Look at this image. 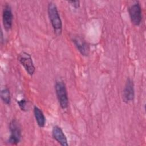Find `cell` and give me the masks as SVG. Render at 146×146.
Listing matches in <instances>:
<instances>
[{
	"label": "cell",
	"instance_id": "13",
	"mask_svg": "<svg viewBox=\"0 0 146 146\" xmlns=\"http://www.w3.org/2000/svg\"><path fill=\"white\" fill-rule=\"evenodd\" d=\"M68 3H71V5L74 7H75V9H77L80 6V2L79 1H68Z\"/></svg>",
	"mask_w": 146,
	"mask_h": 146
},
{
	"label": "cell",
	"instance_id": "2",
	"mask_svg": "<svg viewBox=\"0 0 146 146\" xmlns=\"http://www.w3.org/2000/svg\"><path fill=\"white\" fill-rule=\"evenodd\" d=\"M55 89L60 106L63 109L67 108L68 105V98L64 83L60 80H57L55 83Z\"/></svg>",
	"mask_w": 146,
	"mask_h": 146
},
{
	"label": "cell",
	"instance_id": "9",
	"mask_svg": "<svg viewBox=\"0 0 146 146\" xmlns=\"http://www.w3.org/2000/svg\"><path fill=\"white\" fill-rule=\"evenodd\" d=\"M72 42L75 44L78 51L83 56H88L90 52V47L88 44L79 36H75L72 39Z\"/></svg>",
	"mask_w": 146,
	"mask_h": 146
},
{
	"label": "cell",
	"instance_id": "3",
	"mask_svg": "<svg viewBox=\"0 0 146 146\" xmlns=\"http://www.w3.org/2000/svg\"><path fill=\"white\" fill-rule=\"evenodd\" d=\"M9 129L10 132V136L7 142L13 145H17L21 139V128L19 123L16 120H13L9 124Z\"/></svg>",
	"mask_w": 146,
	"mask_h": 146
},
{
	"label": "cell",
	"instance_id": "6",
	"mask_svg": "<svg viewBox=\"0 0 146 146\" xmlns=\"http://www.w3.org/2000/svg\"><path fill=\"white\" fill-rule=\"evenodd\" d=\"M135 98L134 84L131 79H127L123 92V100L128 103L133 100Z\"/></svg>",
	"mask_w": 146,
	"mask_h": 146
},
{
	"label": "cell",
	"instance_id": "7",
	"mask_svg": "<svg viewBox=\"0 0 146 146\" xmlns=\"http://www.w3.org/2000/svg\"><path fill=\"white\" fill-rule=\"evenodd\" d=\"M13 15L10 5H6L2 11V22L4 29L6 31L10 30L12 27Z\"/></svg>",
	"mask_w": 146,
	"mask_h": 146
},
{
	"label": "cell",
	"instance_id": "4",
	"mask_svg": "<svg viewBox=\"0 0 146 146\" xmlns=\"http://www.w3.org/2000/svg\"><path fill=\"white\" fill-rule=\"evenodd\" d=\"M18 60L28 74L33 75L35 72V68L31 56L27 52L23 51L18 55Z\"/></svg>",
	"mask_w": 146,
	"mask_h": 146
},
{
	"label": "cell",
	"instance_id": "8",
	"mask_svg": "<svg viewBox=\"0 0 146 146\" xmlns=\"http://www.w3.org/2000/svg\"><path fill=\"white\" fill-rule=\"evenodd\" d=\"M52 135L53 138L61 145L68 146L67 139L62 128L57 125L54 126L52 129Z\"/></svg>",
	"mask_w": 146,
	"mask_h": 146
},
{
	"label": "cell",
	"instance_id": "11",
	"mask_svg": "<svg viewBox=\"0 0 146 146\" xmlns=\"http://www.w3.org/2000/svg\"><path fill=\"white\" fill-rule=\"evenodd\" d=\"M1 98L2 102L7 104L9 105L10 104L11 102V97H10V90L7 87H5L1 90Z\"/></svg>",
	"mask_w": 146,
	"mask_h": 146
},
{
	"label": "cell",
	"instance_id": "12",
	"mask_svg": "<svg viewBox=\"0 0 146 146\" xmlns=\"http://www.w3.org/2000/svg\"><path fill=\"white\" fill-rule=\"evenodd\" d=\"M17 103L22 111L26 112L28 111V102L26 99L23 98L21 100L17 101Z\"/></svg>",
	"mask_w": 146,
	"mask_h": 146
},
{
	"label": "cell",
	"instance_id": "1",
	"mask_svg": "<svg viewBox=\"0 0 146 146\" xmlns=\"http://www.w3.org/2000/svg\"><path fill=\"white\" fill-rule=\"evenodd\" d=\"M47 12L51 25L54 30V33L59 35L62 31V22L60 19L58 8L53 2H50L48 5Z\"/></svg>",
	"mask_w": 146,
	"mask_h": 146
},
{
	"label": "cell",
	"instance_id": "5",
	"mask_svg": "<svg viewBox=\"0 0 146 146\" xmlns=\"http://www.w3.org/2000/svg\"><path fill=\"white\" fill-rule=\"evenodd\" d=\"M131 22L135 26H139L142 19L141 7L140 3L136 2L132 4L128 9Z\"/></svg>",
	"mask_w": 146,
	"mask_h": 146
},
{
	"label": "cell",
	"instance_id": "10",
	"mask_svg": "<svg viewBox=\"0 0 146 146\" xmlns=\"http://www.w3.org/2000/svg\"><path fill=\"white\" fill-rule=\"evenodd\" d=\"M33 112L38 126L40 128L44 127L46 124V117L42 111L37 106H34Z\"/></svg>",
	"mask_w": 146,
	"mask_h": 146
}]
</instances>
